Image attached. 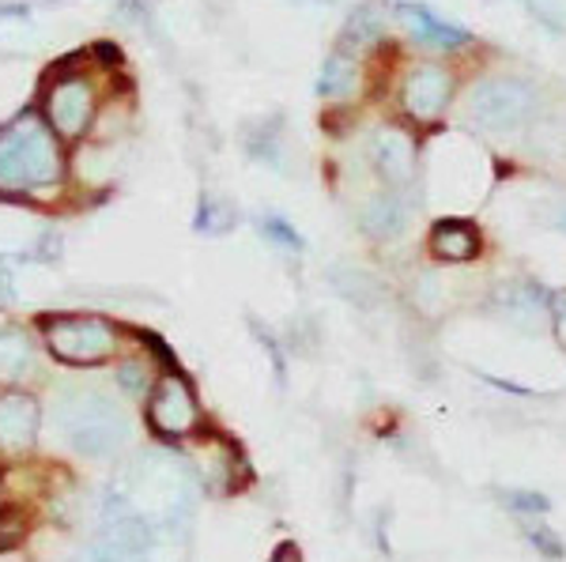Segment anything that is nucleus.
Masks as SVG:
<instances>
[{"mask_svg":"<svg viewBox=\"0 0 566 562\" xmlns=\"http://www.w3.org/2000/svg\"><path fill=\"white\" fill-rule=\"evenodd\" d=\"M65 178L57 132L50 121L23 114L0 132V193L4 197H50Z\"/></svg>","mask_w":566,"mask_h":562,"instance_id":"obj_1","label":"nucleus"},{"mask_svg":"<svg viewBox=\"0 0 566 562\" xmlns=\"http://www.w3.org/2000/svg\"><path fill=\"white\" fill-rule=\"evenodd\" d=\"M469 121L480 125L488 132H514L522 129L528 121V114L536 110V95L533 87L522 84L514 76H495V79H483L469 91Z\"/></svg>","mask_w":566,"mask_h":562,"instance_id":"obj_2","label":"nucleus"},{"mask_svg":"<svg viewBox=\"0 0 566 562\" xmlns=\"http://www.w3.org/2000/svg\"><path fill=\"white\" fill-rule=\"evenodd\" d=\"M45 340L57 359L76 362V367H95V362L114 356L117 329L95 314H65L45 321Z\"/></svg>","mask_w":566,"mask_h":562,"instance_id":"obj_3","label":"nucleus"},{"mask_svg":"<svg viewBox=\"0 0 566 562\" xmlns=\"http://www.w3.org/2000/svg\"><path fill=\"white\" fill-rule=\"evenodd\" d=\"M65 427H69V438L76 442V449L91 453V457L117 449L125 442V434H129L125 415L95 393L76 396V401L65 407Z\"/></svg>","mask_w":566,"mask_h":562,"instance_id":"obj_4","label":"nucleus"},{"mask_svg":"<svg viewBox=\"0 0 566 562\" xmlns=\"http://www.w3.org/2000/svg\"><path fill=\"white\" fill-rule=\"evenodd\" d=\"M148 423L163 438H181V434L197 431L200 412H197V396L186 378L181 374L159 378V385L151 389V401H148Z\"/></svg>","mask_w":566,"mask_h":562,"instance_id":"obj_5","label":"nucleus"},{"mask_svg":"<svg viewBox=\"0 0 566 562\" xmlns=\"http://www.w3.org/2000/svg\"><path fill=\"white\" fill-rule=\"evenodd\" d=\"M91 117H95V87L84 76H61L53 79V87L45 91V121L57 136H76L87 132Z\"/></svg>","mask_w":566,"mask_h":562,"instance_id":"obj_6","label":"nucleus"},{"mask_svg":"<svg viewBox=\"0 0 566 562\" xmlns=\"http://www.w3.org/2000/svg\"><path fill=\"white\" fill-rule=\"evenodd\" d=\"M450 72L438 65H419L408 72L405 91H400V103H405V114L416 117V121H434L438 114L450 103Z\"/></svg>","mask_w":566,"mask_h":562,"instance_id":"obj_7","label":"nucleus"},{"mask_svg":"<svg viewBox=\"0 0 566 562\" xmlns=\"http://www.w3.org/2000/svg\"><path fill=\"white\" fill-rule=\"evenodd\" d=\"M370 162L386 185L405 189L416 178V144L400 129H378L370 140Z\"/></svg>","mask_w":566,"mask_h":562,"instance_id":"obj_8","label":"nucleus"},{"mask_svg":"<svg viewBox=\"0 0 566 562\" xmlns=\"http://www.w3.org/2000/svg\"><path fill=\"white\" fill-rule=\"evenodd\" d=\"M39 434V404L23 393L0 396V453H23Z\"/></svg>","mask_w":566,"mask_h":562,"instance_id":"obj_9","label":"nucleus"},{"mask_svg":"<svg viewBox=\"0 0 566 562\" xmlns=\"http://www.w3.org/2000/svg\"><path fill=\"white\" fill-rule=\"evenodd\" d=\"M397 20L405 23V31L412 34L419 45H431V50H458V45L469 42V34H464L461 26L438 20L423 4H397Z\"/></svg>","mask_w":566,"mask_h":562,"instance_id":"obj_10","label":"nucleus"},{"mask_svg":"<svg viewBox=\"0 0 566 562\" xmlns=\"http://www.w3.org/2000/svg\"><path fill=\"white\" fill-rule=\"evenodd\" d=\"M431 253L438 261H472L480 253V231L469 220H438L431 231Z\"/></svg>","mask_w":566,"mask_h":562,"instance_id":"obj_11","label":"nucleus"},{"mask_svg":"<svg viewBox=\"0 0 566 562\" xmlns=\"http://www.w3.org/2000/svg\"><path fill=\"white\" fill-rule=\"evenodd\" d=\"M405 226H408V212L397 193H378L367 208H363V231H367L370 238L392 242L405 234Z\"/></svg>","mask_w":566,"mask_h":562,"instance_id":"obj_12","label":"nucleus"},{"mask_svg":"<svg viewBox=\"0 0 566 562\" xmlns=\"http://www.w3.org/2000/svg\"><path fill=\"white\" fill-rule=\"evenodd\" d=\"M386 34V12H381L378 4H363V8H355L352 12V20L348 26H344V34H340V53L344 50H367V45H374Z\"/></svg>","mask_w":566,"mask_h":562,"instance_id":"obj_13","label":"nucleus"},{"mask_svg":"<svg viewBox=\"0 0 566 562\" xmlns=\"http://www.w3.org/2000/svg\"><path fill=\"white\" fill-rule=\"evenodd\" d=\"M355 79H359V65L348 57V53L336 50L333 57L322 65V79H317V95L322 98H348L355 91Z\"/></svg>","mask_w":566,"mask_h":562,"instance_id":"obj_14","label":"nucleus"},{"mask_svg":"<svg viewBox=\"0 0 566 562\" xmlns=\"http://www.w3.org/2000/svg\"><path fill=\"white\" fill-rule=\"evenodd\" d=\"M34 370V351L27 343L23 332H4L0 337V382H20L31 378Z\"/></svg>","mask_w":566,"mask_h":562,"instance_id":"obj_15","label":"nucleus"},{"mask_svg":"<svg viewBox=\"0 0 566 562\" xmlns=\"http://www.w3.org/2000/svg\"><path fill=\"white\" fill-rule=\"evenodd\" d=\"M234 208L231 204H223V201H216V197H205L200 201V212H197V231H208V234H223L227 226L234 223Z\"/></svg>","mask_w":566,"mask_h":562,"instance_id":"obj_16","label":"nucleus"},{"mask_svg":"<svg viewBox=\"0 0 566 562\" xmlns=\"http://www.w3.org/2000/svg\"><path fill=\"white\" fill-rule=\"evenodd\" d=\"M23 510L20 506H0V551H12L23 540Z\"/></svg>","mask_w":566,"mask_h":562,"instance_id":"obj_17","label":"nucleus"},{"mask_svg":"<svg viewBox=\"0 0 566 562\" xmlns=\"http://www.w3.org/2000/svg\"><path fill=\"white\" fill-rule=\"evenodd\" d=\"M261 234H264V238L276 242V246H283L287 253H298V250H303V238H298L295 226H287L283 220H276V215H269V220H261Z\"/></svg>","mask_w":566,"mask_h":562,"instance_id":"obj_18","label":"nucleus"},{"mask_svg":"<svg viewBox=\"0 0 566 562\" xmlns=\"http://www.w3.org/2000/svg\"><path fill=\"white\" fill-rule=\"evenodd\" d=\"M525 537L533 540V548L541 551L544 559H552V562H555V559H563V555H566V551H563V540L555 537V532L547 529V524H528Z\"/></svg>","mask_w":566,"mask_h":562,"instance_id":"obj_19","label":"nucleus"},{"mask_svg":"<svg viewBox=\"0 0 566 562\" xmlns=\"http://www.w3.org/2000/svg\"><path fill=\"white\" fill-rule=\"evenodd\" d=\"M502 502L510 506V510H517V513H547L552 510V502H547L544 495H536V491H502Z\"/></svg>","mask_w":566,"mask_h":562,"instance_id":"obj_20","label":"nucleus"},{"mask_svg":"<svg viewBox=\"0 0 566 562\" xmlns=\"http://www.w3.org/2000/svg\"><path fill=\"white\" fill-rule=\"evenodd\" d=\"M272 562H303V555H298L295 543H280L276 555H272Z\"/></svg>","mask_w":566,"mask_h":562,"instance_id":"obj_21","label":"nucleus"},{"mask_svg":"<svg viewBox=\"0 0 566 562\" xmlns=\"http://www.w3.org/2000/svg\"><path fill=\"white\" fill-rule=\"evenodd\" d=\"M555 310H559V314L566 317V291H563L559 298H555Z\"/></svg>","mask_w":566,"mask_h":562,"instance_id":"obj_22","label":"nucleus"}]
</instances>
